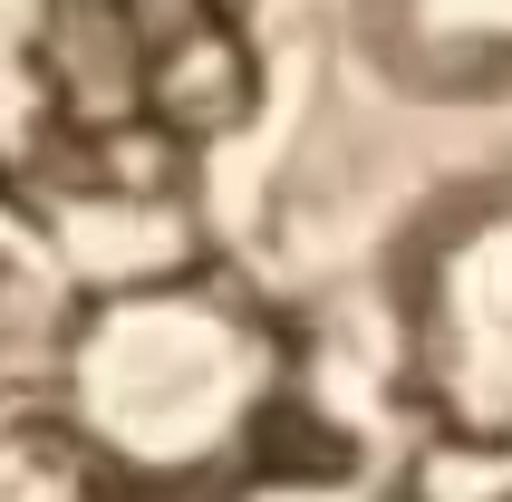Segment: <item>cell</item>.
Segmentation results:
<instances>
[{
    "label": "cell",
    "mask_w": 512,
    "mask_h": 502,
    "mask_svg": "<svg viewBox=\"0 0 512 502\" xmlns=\"http://www.w3.org/2000/svg\"><path fill=\"white\" fill-rule=\"evenodd\" d=\"M232 502H377V493H358L348 474H290V464H261Z\"/></svg>",
    "instance_id": "obj_6"
},
{
    "label": "cell",
    "mask_w": 512,
    "mask_h": 502,
    "mask_svg": "<svg viewBox=\"0 0 512 502\" xmlns=\"http://www.w3.org/2000/svg\"><path fill=\"white\" fill-rule=\"evenodd\" d=\"M49 406L126 493H194L261 464L290 406V329L232 271H126L68 300Z\"/></svg>",
    "instance_id": "obj_1"
},
{
    "label": "cell",
    "mask_w": 512,
    "mask_h": 502,
    "mask_svg": "<svg viewBox=\"0 0 512 502\" xmlns=\"http://www.w3.org/2000/svg\"><path fill=\"white\" fill-rule=\"evenodd\" d=\"M493 502H512V493H493Z\"/></svg>",
    "instance_id": "obj_7"
},
{
    "label": "cell",
    "mask_w": 512,
    "mask_h": 502,
    "mask_svg": "<svg viewBox=\"0 0 512 502\" xmlns=\"http://www.w3.org/2000/svg\"><path fill=\"white\" fill-rule=\"evenodd\" d=\"M406 377L474 454H512V194L464 203L406 280Z\"/></svg>",
    "instance_id": "obj_3"
},
{
    "label": "cell",
    "mask_w": 512,
    "mask_h": 502,
    "mask_svg": "<svg viewBox=\"0 0 512 502\" xmlns=\"http://www.w3.org/2000/svg\"><path fill=\"white\" fill-rule=\"evenodd\" d=\"M68 300H78V290H68L29 242H0V416H10L29 387H49Z\"/></svg>",
    "instance_id": "obj_5"
},
{
    "label": "cell",
    "mask_w": 512,
    "mask_h": 502,
    "mask_svg": "<svg viewBox=\"0 0 512 502\" xmlns=\"http://www.w3.org/2000/svg\"><path fill=\"white\" fill-rule=\"evenodd\" d=\"M0 502H136V493L68 435L58 406H10L0 416Z\"/></svg>",
    "instance_id": "obj_4"
},
{
    "label": "cell",
    "mask_w": 512,
    "mask_h": 502,
    "mask_svg": "<svg viewBox=\"0 0 512 502\" xmlns=\"http://www.w3.org/2000/svg\"><path fill=\"white\" fill-rule=\"evenodd\" d=\"M29 78L49 155L184 174L261 107L252 0H39Z\"/></svg>",
    "instance_id": "obj_2"
}]
</instances>
